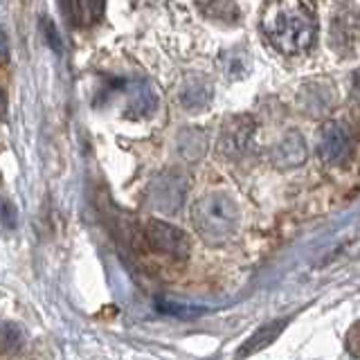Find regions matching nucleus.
<instances>
[{
    "label": "nucleus",
    "instance_id": "15",
    "mask_svg": "<svg viewBox=\"0 0 360 360\" xmlns=\"http://www.w3.org/2000/svg\"><path fill=\"white\" fill-rule=\"evenodd\" d=\"M25 342V333L16 322L0 324V352H18Z\"/></svg>",
    "mask_w": 360,
    "mask_h": 360
},
{
    "label": "nucleus",
    "instance_id": "11",
    "mask_svg": "<svg viewBox=\"0 0 360 360\" xmlns=\"http://www.w3.org/2000/svg\"><path fill=\"white\" fill-rule=\"evenodd\" d=\"M273 162L279 169H292L307 162V142H304L297 131H290L288 135H284V140L275 146Z\"/></svg>",
    "mask_w": 360,
    "mask_h": 360
},
{
    "label": "nucleus",
    "instance_id": "3",
    "mask_svg": "<svg viewBox=\"0 0 360 360\" xmlns=\"http://www.w3.org/2000/svg\"><path fill=\"white\" fill-rule=\"evenodd\" d=\"M189 189V178L180 169H165L158 176L151 178L149 187H146V202L153 212H160L172 217L178 214L185 205Z\"/></svg>",
    "mask_w": 360,
    "mask_h": 360
},
{
    "label": "nucleus",
    "instance_id": "14",
    "mask_svg": "<svg viewBox=\"0 0 360 360\" xmlns=\"http://www.w3.org/2000/svg\"><path fill=\"white\" fill-rule=\"evenodd\" d=\"M7 70H9V41L5 30H0V120L7 110Z\"/></svg>",
    "mask_w": 360,
    "mask_h": 360
},
{
    "label": "nucleus",
    "instance_id": "18",
    "mask_svg": "<svg viewBox=\"0 0 360 360\" xmlns=\"http://www.w3.org/2000/svg\"><path fill=\"white\" fill-rule=\"evenodd\" d=\"M41 30H43L45 41H48V45H50V50H52L54 54H61V52H63V43H61V37H59V30H56V25H54V22H52L48 16H43V20H41Z\"/></svg>",
    "mask_w": 360,
    "mask_h": 360
},
{
    "label": "nucleus",
    "instance_id": "4",
    "mask_svg": "<svg viewBox=\"0 0 360 360\" xmlns=\"http://www.w3.org/2000/svg\"><path fill=\"white\" fill-rule=\"evenodd\" d=\"M144 236H146L149 248L158 255H167V257H174V259H187L189 257L187 234L172 223L151 219L144 228Z\"/></svg>",
    "mask_w": 360,
    "mask_h": 360
},
{
    "label": "nucleus",
    "instance_id": "5",
    "mask_svg": "<svg viewBox=\"0 0 360 360\" xmlns=\"http://www.w3.org/2000/svg\"><path fill=\"white\" fill-rule=\"evenodd\" d=\"M112 88L122 90L127 97V112L129 117H149L158 108V95L153 86L142 77H131V79H115Z\"/></svg>",
    "mask_w": 360,
    "mask_h": 360
},
{
    "label": "nucleus",
    "instance_id": "9",
    "mask_svg": "<svg viewBox=\"0 0 360 360\" xmlns=\"http://www.w3.org/2000/svg\"><path fill=\"white\" fill-rule=\"evenodd\" d=\"M288 322H290L288 318H277V320H270V322L262 324L239 349H236L234 360H243V358H250L257 352H264L266 347H270L281 333H284Z\"/></svg>",
    "mask_w": 360,
    "mask_h": 360
},
{
    "label": "nucleus",
    "instance_id": "10",
    "mask_svg": "<svg viewBox=\"0 0 360 360\" xmlns=\"http://www.w3.org/2000/svg\"><path fill=\"white\" fill-rule=\"evenodd\" d=\"M61 9L72 27H90L104 16L106 0H61Z\"/></svg>",
    "mask_w": 360,
    "mask_h": 360
},
{
    "label": "nucleus",
    "instance_id": "12",
    "mask_svg": "<svg viewBox=\"0 0 360 360\" xmlns=\"http://www.w3.org/2000/svg\"><path fill=\"white\" fill-rule=\"evenodd\" d=\"M202 16L221 22V25H236L239 22V7L234 0H198Z\"/></svg>",
    "mask_w": 360,
    "mask_h": 360
},
{
    "label": "nucleus",
    "instance_id": "6",
    "mask_svg": "<svg viewBox=\"0 0 360 360\" xmlns=\"http://www.w3.org/2000/svg\"><path fill=\"white\" fill-rule=\"evenodd\" d=\"M255 138V120L250 115H236L223 124L219 149L228 158H241Z\"/></svg>",
    "mask_w": 360,
    "mask_h": 360
},
{
    "label": "nucleus",
    "instance_id": "2",
    "mask_svg": "<svg viewBox=\"0 0 360 360\" xmlns=\"http://www.w3.org/2000/svg\"><path fill=\"white\" fill-rule=\"evenodd\" d=\"M196 230L200 232L202 239L210 243L228 241L230 236L239 228L241 214L236 200L225 194V191H212V194L202 196L191 212Z\"/></svg>",
    "mask_w": 360,
    "mask_h": 360
},
{
    "label": "nucleus",
    "instance_id": "7",
    "mask_svg": "<svg viewBox=\"0 0 360 360\" xmlns=\"http://www.w3.org/2000/svg\"><path fill=\"white\" fill-rule=\"evenodd\" d=\"M318 153L324 165H342L352 155V135L340 122H326L320 131Z\"/></svg>",
    "mask_w": 360,
    "mask_h": 360
},
{
    "label": "nucleus",
    "instance_id": "13",
    "mask_svg": "<svg viewBox=\"0 0 360 360\" xmlns=\"http://www.w3.org/2000/svg\"><path fill=\"white\" fill-rule=\"evenodd\" d=\"M178 151L189 162L200 160V158L205 155V151H207L205 133L198 131V129H185L183 133L178 135Z\"/></svg>",
    "mask_w": 360,
    "mask_h": 360
},
{
    "label": "nucleus",
    "instance_id": "16",
    "mask_svg": "<svg viewBox=\"0 0 360 360\" xmlns=\"http://www.w3.org/2000/svg\"><path fill=\"white\" fill-rule=\"evenodd\" d=\"M160 313L176 315V318H196V315L205 313V309L200 307H187V304H174V302H158Z\"/></svg>",
    "mask_w": 360,
    "mask_h": 360
},
{
    "label": "nucleus",
    "instance_id": "17",
    "mask_svg": "<svg viewBox=\"0 0 360 360\" xmlns=\"http://www.w3.org/2000/svg\"><path fill=\"white\" fill-rule=\"evenodd\" d=\"M18 225V210L9 198H0V230L11 232Z\"/></svg>",
    "mask_w": 360,
    "mask_h": 360
},
{
    "label": "nucleus",
    "instance_id": "1",
    "mask_svg": "<svg viewBox=\"0 0 360 360\" xmlns=\"http://www.w3.org/2000/svg\"><path fill=\"white\" fill-rule=\"evenodd\" d=\"M262 30L281 54L309 52L318 39V16L307 0H268Z\"/></svg>",
    "mask_w": 360,
    "mask_h": 360
},
{
    "label": "nucleus",
    "instance_id": "8",
    "mask_svg": "<svg viewBox=\"0 0 360 360\" xmlns=\"http://www.w3.org/2000/svg\"><path fill=\"white\" fill-rule=\"evenodd\" d=\"M212 97H214V88L207 82L205 77L200 75H191L187 77L183 86H180V93H178V101L180 106L189 112H200L205 110L212 104Z\"/></svg>",
    "mask_w": 360,
    "mask_h": 360
}]
</instances>
